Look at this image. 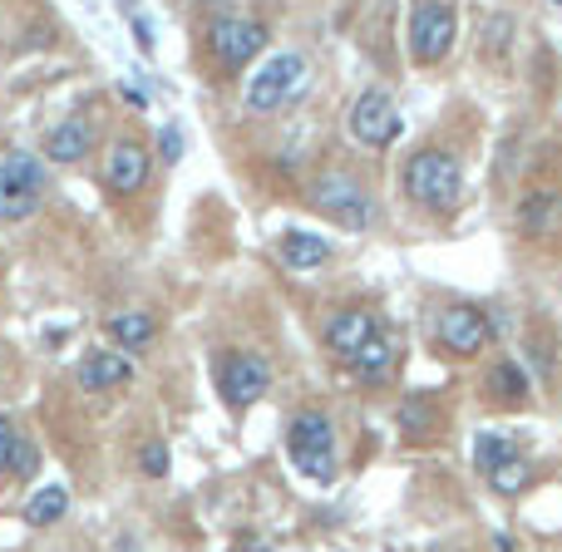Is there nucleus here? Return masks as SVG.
<instances>
[{"mask_svg":"<svg viewBox=\"0 0 562 552\" xmlns=\"http://www.w3.org/2000/svg\"><path fill=\"white\" fill-rule=\"evenodd\" d=\"M104 183H109V193H119V198L138 193V188L148 183V148L134 144V138H119L104 158Z\"/></svg>","mask_w":562,"mask_h":552,"instance_id":"obj_11","label":"nucleus"},{"mask_svg":"<svg viewBox=\"0 0 562 552\" xmlns=\"http://www.w3.org/2000/svg\"><path fill=\"white\" fill-rule=\"evenodd\" d=\"M350 134L366 148H390L400 138V109L385 89H366V94L350 104Z\"/></svg>","mask_w":562,"mask_h":552,"instance_id":"obj_8","label":"nucleus"},{"mask_svg":"<svg viewBox=\"0 0 562 552\" xmlns=\"http://www.w3.org/2000/svg\"><path fill=\"white\" fill-rule=\"evenodd\" d=\"M267 385H272V365H267L262 356H252V350H233V356L223 360V399L233 409L257 405V399L267 395Z\"/></svg>","mask_w":562,"mask_h":552,"instance_id":"obj_9","label":"nucleus"},{"mask_svg":"<svg viewBox=\"0 0 562 552\" xmlns=\"http://www.w3.org/2000/svg\"><path fill=\"white\" fill-rule=\"evenodd\" d=\"M124 99H128V104H138V109L148 104V99H144V89H134V85H124Z\"/></svg>","mask_w":562,"mask_h":552,"instance_id":"obj_27","label":"nucleus"},{"mask_svg":"<svg viewBox=\"0 0 562 552\" xmlns=\"http://www.w3.org/2000/svg\"><path fill=\"white\" fill-rule=\"evenodd\" d=\"M75 380H79V390H114V385H128V380H134V360L119 356V350H94V356L79 360Z\"/></svg>","mask_w":562,"mask_h":552,"instance_id":"obj_13","label":"nucleus"},{"mask_svg":"<svg viewBox=\"0 0 562 552\" xmlns=\"http://www.w3.org/2000/svg\"><path fill=\"white\" fill-rule=\"evenodd\" d=\"M65 508H69V494L59 484H49V488H40V494L25 504V523L30 528H49V523H59V518H65Z\"/></svg>","mask_w":562,"mask_h":552,"instance_id":"obj_19","label":"nucleus"},{"mask_svg":"<svg viewBox=\"0 0 562 552\" xmlns=\"http://www.w3.org/2000/svg\"><path fill=\"white\" fill-rule=\"evenodd\" d=\"M514 454H518V439L504 435V429H484V435L474 439V464L484 469V474L488 469H498L504 459H514Z\"/></svg>","mask_w":562,"mask_h":552,"instance_id":"obj_20","label":"nucleus"},{"mask_svg":"<svg viewBox=\"0 0 562 552\" xmlns=\"http://www.w3.org/2000/svg\"><path fill=\"white\" fill-rule=\"evenodd\" d=\"M144 474H154V478L168 474V449L164 444H144Z\"/></svg>","mask_w":562,"mask_h":552,"instance_id":"obj_25","label":"nucleus"},{"mask_svg":"<svg viewBox=\"0 0 562 552\" xmlns=\"http://www.w3.org/2000/svg\"><path fill=\"white\" fill-rule=\"evenodd\" d=\"M488 340H494V330H488L484 311H474V306H449L445 316H439V346L454 350V356H479Z\"/></svg>","mask_w":562,"mask_h":552,"instance_id":"obj_10","label":"nucleus"},{"mask_svg":"<svg viewBox=\"0 0 562 552\" xmlns=\"http://www.w3.org/2000/svg\"><path fill=\"white\" fill-rule=\"evenodd\" d=\"M286 454L311 484H330L336 478V429H330V419L321 409H306V415L291 419Z\"/></svg>","mask_w":562,"mask_h":552,"instance_id":"obj_2","label":"nucleus"},{"mask_svg":"<svg viewBox=\"0 0 562 552\" xmlns=\"http://www.w3.org/2000/svg\"><path fill=\"white\" fill-rule=\"evenodd\" d=\"M109 336H114L119 350H144L158 336V326L148 311H119V316H109Z\"/></svg>","mask_w":562,"mask_h":552,"instance_id":"obj_18","label":"nucleus"},{"mask_svg":"<svg viewBox=\"0 0 562 552\" xmlns=\"http://www.w3.org/2000/svg\"><path fill=\"white\" fill-rule=\"evenodd\" d=\"M558 207H562V193H558V188H533V193L524 198V207H518V227H524L528 237L548 233V227L558 223Z\"/></svg>","mask_w":562,"mask_h":552,"instance_id":"obj_17","label":"nucleus"},{"mask_svg":"<svg viewBox=\"0 0 562 552\" xmlns=\"http://www.w3.org/2000/svg\"><path fill=\"white\" fill-rule=\"evenodd\" d=\"M158 148H164L168 164H178V158H183V134H178V128H164V134H158Z\"/></svg>","mask_w":562,"mask_h":552,"instance_id":"obj_26","label":"nucleus"},{"mask_svg":"<svg viewBox=\"0 0 562 552\" xmlns=\"http://www.w3.org/2000/svg\"><path fill=\"white\" fill-rule=\"evenodd\" d=\"M553 5H562V0H553Z\"/></svg>","mask_w":562,"mask_h":552,"instance_id":"obj_28","label":"nucleus"},{"mask_svg":"<svg viewBox=\"0 0 562 552\" xmlns=\"http://www.w3.org/2000/svg\"><path fill=\"white\" fill-rule=\"evenodd\" d=\"M488 385H494L498 395H508V399H524L528 395V375L518 370V360H504V365L488 375Z\"/></svg>","mask_w":562,"mask_h":552,"instance_id":"obj_22","label":"nucleus"},{"mask_svg":"<svg viewBox=\"0 0 562 552\" xmlns=\"http://www.w3.org/2000/svg\"><path fill=\"white\" fill-rule=\"evenodd\" d=\"M311 203H316L330 223L350 227V233L370 227V193L346 173H321L316 183H311Z\"/></svg>","mask_w":562,"mask_h":552,"instance_id":"obj_5","label":"nucleus"},{"mask_svg":"<svg viewBox=\"0 0 562 552\" xmlns=\"http://www.w3.org/2000/svg\"><path fill=\"white\" fill-rule=\"evenodd\" d=\"M400 425H405V435H429V425H435V409L419 405V399H409V405L400 409Z\"/></svg>","mask_w":562,"mask_h":552,"instance_id":"obj_24","label":"nucleus"},{"mask_svg":"<svg viewBox=\"0 0 562 552\" xmlns=\"http://www.w3.org/2000/svg\"><path fill=\"white\" fill-rule=\"evenodd\" d=\"M301 89H306V59L286 49V55H272L252 79H247L243 104L252 109V114H272V109L291 104Z\"/></svg>","mask_w":562,"mask_h":552,"instance_id":"obj_3","label":"nucleus"},{"mask_svg":"<svg viewBox=\"0 0 562 552\" xmlns=\"http://www.w3.org/2000/svg\"><path fill=\"white\" fill-rule=\"evenodd\" d=\"M405 193L415 198L419 207H429V213L449 217L464 203V173H459V164L449 154L425 148V154H415L405 164Z\"/></svg>","mask_w":562,"mask_h":552,"instance_id":"obj_1","label":"nucleus"},{"mask_svg":"<svg viewBox=\"0 0 562 552\" xmlns=\"http://www.w3.org/2000/svg\"><path fill=\"white\" fill-rule=\"evenodd\" d=\"M454 45V10L445 0H415L409 10V55L419 65H439Z\"/></svg>","mask_w":562,"mask_h":552,"instance_id":"obj_6","label":"nucleus"},{"mask_svg":"<svg viewBox=\"0 0 562 552\" xmlns=\"http://www.w3.org/2000/svg\"><path fill=\"white\" fill-rule=\"evenodd\" d=\"M45 198V168L30 154L0 158V223H25Z\"/></svg>","mask_w":562,"mask_h":552,"instance_id":"obj_4","label":"nucleus"},{"mask_svg":"<svg viewBox=\"0 0 562 552\" xmlns=\"http://www.w3.org/2000/svg\"><path fill=\"white\" fill-rule=\"evenodd\" d=\"M370 336H375V316H370V311H360V306L336 311V316H330V326H326V346L336 350L340 360L356 356V350L366 346Z\"/></svg>","mask_w":562,"mask_h":552,"instance_id":"obj_14","label":"nucleus"},{"mask_svg":"<svg viewBox=\"0 0 562 552\" xmlns=\"http://www.w3.org/2000/svg\"><path fill=\"white\" fill-rule=\"evenodd\" d=\"M20 425L10 415H0V474H10V464H15V449H20Z\"/></svg>","mask_w":562,"mask_h":552,"instance_id":"obj_23","label":"nucleus"},{"mask_svg":"<svg viewBox=\"0 0 562 552\" xmlns=\"http://www.w3.org/2000/svg\"><path fill=\"white\" fill-rule=\"evenodd\" d=\"M346 365L356 370L360 380H370V385H375V380H385L390 370H395V346H390V336H380V330H375V336H370L366 346L346 360Z\"/></svg>","mask_w":562,"mask_h":552,"instance_id":"obj_16","label":"nucleus"},{"mask_svg":"<svg viewBox=\"0 0 562 552\" xmlns=\"http://www.w3.org/2000/svg\"><path fill=\"white\" fill-rule=\"evenodd\" d=\"M528 478H533V469H528L524 454H514V459H504L498 469H488V484H494L498 494H518V488H528Z\"/></svg>","mask_w":562,"mask_h":552,"instance_id":"obj_21","label":"nucleus"},{"mask_svg":"<svg viewBox=\"0 0 562 552\" xmlns=\"http://www.w3.org/2000/svg\"><path fill=\"white\" fill-rule=\"evenodd\" d=\"M207 45H213V55H217V65L223 69H243V65H252V59L262 55L267 25L243 20V15H223V20H213V30H207Z\"/></svg>","mask_w":562,"mask_h":552,"instance_id":"obj_7","label":"nucleus"},{"mask_svg":"<svg viewBox=\"0 0 562 552\" xmlns=\"http://www.w3.org/2000/svg\"><path fill=\"white\" fill-rule=\"evenodd\" d=\"M85 154H94V119L69 114L45 134V158L55 164H79Z\"/></svg>","mask_w":562,"mask_h":552,"instance_id":"obj_12","label":"nucleus"},{"mask_svg":"<svg viewBox=\"0 0 562 552\" xmlns=\"http://www.w3.org/2000/svg\"><path fill=\"white\" fill-rule=\"evenodd\" d=\"M281 262L291 267V272H316V267L330 262V243L316 233H301V227H291L286 237H281Z\"/></svg>","mask_w":562,"mask_h":552,"instance_id":"obj_15","label":"nucleus"}]
</instances>
